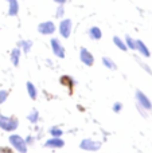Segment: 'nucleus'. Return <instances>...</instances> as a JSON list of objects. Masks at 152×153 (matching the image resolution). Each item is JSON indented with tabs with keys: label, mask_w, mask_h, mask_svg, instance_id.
<instances>
[{
	"label": "nucleus",
	"mask_w": 152,
	"mask_h": 153,
	"mask_svg": "<svg viewBox=\"0 0 152 153\" xmlns=\"http://www.w3.org/2000/svg\"><path fill=\"white\" fill-rule=\"evenodd\" d=\"M18 120L15 117H7L0 114V129L5 130V132H15L18 129Z\"/></svg>",
	"instance_id": "f257e3e1"
},
{
	"label": "nucleus",
	"mask_w": 152,
	"mask_h": 153,
	"mask_svg": "<svg viewBox=\"0 0 152 153\" xmlns=\"http://www.w3.org/2000/svg\"><path fill=\"white\" fill-rule=\"evenodd\" d=\"M8 141H10L11 146L15 151H18L19 153H27V144L24 141V138L20 137L19 134H11Z\"/></svg>",
	"instance_id": "f03ea898"
},
{
	"label": "nucleus",
	"mask_w": 152,
	"mask_h": 153,
	"mask_svg": "<svg viewBox=\"0 0 152 153\" xmlns=\"http://www.w3.org/2000/svg\"><path fill=\"white\" fill-rule=\"evenodd\" d=\"M135 97H136V101H137V106H140L143 110H145V111H151L152 110V102H151V100L144 94V93L142 91V90H136V94H135Z\"/></svg>",
	"instance_id": "7ed1b4c3"
},
{
	"label": "nucleus",
	"mask_w": 152,
	"mask_h": 153,
	"mask_svg": "<svg viewBox=\"0 0 152 153\" xmlns=\"http://www.w3.org/2000/svg\"><path fill=\"white\" fill-rule=\"evenodd\" d=\"M50 46H51V50H53L54 55H55L57 58L63 59L65 56H66L65 47H63V45L61 43V40H59L58 38H53V39L50 40Z\"/></svg>",
	"instance_id": "20e7f679"
},
{
	"label": "nucleus",
	"mask_w": 152,
	"mask_h": 153,
	"mask_svg": "<svg viewBox=\"0 0 152 153\" xmlns=\"http://www.w3.org/2000/svg\"><path fill=\"white\" fill-rule=\"evenodd\" d=\"M80 148L86 152H97L101 148V144L98 141H94L92 138H83L80 144Z\"/></svg>",
	"instance_id": "39448f33"
},
{
	"label": "nucleus",
	"mask_w": 152,
	"mask_h": 153,
	"mask_svg": "<svg viewBox=\"0 0 152 153\" xmlns=\"http://www.w3.org/2000/svg\"><path fill=\"white\" fill-rule=\"evenodd\" d=\"M72 28H73L72 20H70V19H62L58 26L59 35H61L62 38H65V39H67V38L70 36V34H72Z\"/></svg>",
	"instance_id": "423d86ee"
},
{
	"label": "nucleus",
	"mask_w": 152,
	"mask_h": 153,
	"mask_svg": "<svg viewBox=\"0 0 152 153\" xmlns=\"http://www.w3.org/2000/svg\"><path fill=\"white\" fill-rule=\"evenodd\" d=\"M80 61L82 62L85 66H93L94 65V56L88 48L85 47H81L80 48Z\"/></svg>",
	"instance_id": "0eeeda50"
},
{
	"label": "nucleus",
	"mask_w": 152,
	"mask_h": 153,
	"mask_svg": "<svg viewBox=\"0 0 152 153\" xmlns=\"http://www.w3.org/2000/svg\"><path fill=\"white\" fill-rule=\"evenodd\" d=\"M38 31L42 35H53L54 32H55V24L51 20L43 22V23H40L39 26H38Z\"/></svg>",
	"instance_id": "6e6552de"
},
{
	"label": "nucleus",
	"mask_w": 152,
	"mask_h": 153,
	"mask_svg": "<svg viewBox=\"0 0 152 153\" xmlns=\"http://www.w3.org/2000/svg\"><path fill=\"white\" fill-rule=\"evenodd\" d=\"M46 148H51V149H59L65 146V141L61 137H51L50 140H47L45 143Z\"/></svg>",
	"instance_id": "1a4fd4ad"
},
{
	"label": "nucleus",
	"mask_w": 152,
	"mask_h": 153,
	"mask_svg": "<svg viewBox=\"0 0 152 153\" xmlns=\"http://www.w3.org/2000/svg\"><path fill=\"white\" fill-rule=\"evenodd\" d=\"M61 83L63 85V86H66L70 93H73V89H74V86H75V79L70 75H62L61 76Z\"/></svg>",
	"instance_id": "9d476101"
},
{
	"label": "nucleus",
	"mask_w": 152,
	"mask_h": 153,
	"mask_svg": "<svg viewBox=\"0 0 152 153\" xmlns=\"http://www.w3.org/2000/svg\"><path fill=\"white\" fill-rule=\"evenodd\" d=\"M8 3V15L18 16L19 13V1L18 0H5Z\"/></svg>",
	"instance_id": "9b49d317"
},
{
	"label": "nucleus",
	"mask_w": 152,
	"mask_h": 153,
	"mask_svg": "<svg viewBox=\"0 0 152 153\" xmlns=\"http://www.w3.org/2000/svg\"><path fill=\"white\" fill-rule=\"evenodd\" d=\"M88 35H89V38H90L92 40H100L102 38V31H101L100 27L93 26V27H90V28L88 30Z\"/></svg>",
	"instance_id": "f8f14e48"
},
{
	"label": "nucleus",
	"mask_w": 152,
	"mask_h": 153,
	"mask_svg": "<svg viewBox=\"0 0 152 153\" xmlns=\"http://www.w3.org/2000/svg\"><path fill=\"white\" fill-rule=\"evenodd\" d=\"M136 50L139 51L143 56H145V58H150L151 56L150 50H148V47L145 46V43L143 42V40H136Z\"/></svg>",
	"instance_id": "ddd939ff"
},
{
	"label": "nucleus",
	"mask_w": 152,
	"mask_h": 153,
	"mask_svg": "<svg viewBox=\"0 0 152 153\" xmlns=\"http://www.w3.org/2000/svg\"><path fill=\"white\" fill-rule=\"evenodd\" d=\"M20 56H22V50L19 47H15L11 51V62L15 67L19 66V62H20Z\"/></svg>",
	"instance_id": "4468645a"
},
{
	"label": "nucleus",
	"mask_w": 152,
	"mask_h": 153,
	"mask_svg": "<svg viewBox=\"0 0 152 153\" xmlns=\"http://www.w3.org/2000/svg\"><path fill=\"white\" fill-rule=\"evenodd\" d=\"M26 87H27V93H28V97L31 98V100H37V97H38V90H37V87H35V85L32 83V82H27Z\"/></svg>",
	"instance_id": "2eb2a0df"
},
{
	"label": "nucleus",
	"mask_w": 152,
	"mask_h": 153,
	"mask_svg": "<svg viewBox=\"0 0 152 153\" xmlns=\"http://www.w3.org/2000/svg\"><path fill=\"white\" fill-rule=\"evenodd\" d=\"M18 47L23 51L24 54H28L31 51V47H32V42L31 40H20L18 43Z\"/></svg>",
	"instance_id": "dca6fc26"
},
{
	"label": "nucleus",
	"mask_w": 152,
	"mask_h": 153,
	"mask_svg": "<svg viewBox=\"0 0 152 153\" xmlns=\"http://www.w3.org/2000/svg\"><path fill=\"white\" fill-rule=\"evenodd\" d=\"M113 43L116 45V47L117 48H120L121 51H127L128 48H127V45H125V42H124L123 39H121L120 36H113Z\"/></svg>",
	"instance_id": "f3484780"
},
{
	"label": "nucleus",
	"mask_w": 152,
	"mask_h": 153,
	"mask_svg": "<svg viewBox=\"0 0 152 153\" xmlns=\"http://www.w3.org/2000/svg\"><path fill=\"white\" fill-rule=\"evenodd\" d=\"M27 120H28L31 124H37L38 121H39V111L37 110V109H34V110H31V113L27 116Z\"/></svg>",
	"instance_id": "a211bd4d"
},
{
	"label": "nucleus",
	"mask_w": 152,
	"mask_h": 153,
	"mask_svg": "<svg viewBox=\"0 0 152 153\" xmlns=\"http://www.w3.org/2000/svg\"><path fill=\"white\" fill-rule=\"evenodd\" d=\"M102 63H104V66L107 67V69H109V70H116L117 69L116 63L110 58H108V56H104V58H102Z\"/></svg>",
	"instance_id": "6ab92c4d"
},
{
	"label": "nucleus",
	"mask_w": 152,
	"mask_h": 153,
	"mask_svg": "<svg viewBox=\"0 0 152 153\" xmlns=\"http://www.w3.org/2000/svg\"><path fill=\"white\" fill-rule=\"evenodd\" d=\"M125 45H127V48L136 50V40H135L132 36H129V35H127L125 36Z\"/></svg>",
	"instance_id": "aec40b11"
},
{
	"label": "nucleus",
	"mask_w": 152,
	"mask_h": 153,
	"mask_svg": "<svg viewBox=\"0 0 152 153\" xmlns=\"http://www.w3.org/2000/svg\"><path fill=\"white\" fill-rule=\"evenodd\" d=\"M51 134V137H61L62 134H63V130L61 129V128H57V126H53L50 129V132H48Z\"/></svg>",
	"instance_id": "412c9836"
},
{
	"label": "nucleus",
	"mask_w": 152,
	"mask_h": 153,
	"mask_svg": "<svg viewBox=\"0 0 152 153\" xmlns=\"http://www.w3.org/2000/svg\"><path fill=\"white\" fill-rule=\"evenodd\" d=\"M63 15H65V7H63V4H59L58 8L55 10V18L57 19H61Z\"/></svg>",
	"instance_id": "4be33fe9"
},
{
	"label": "nucleus",
	"mask_w": 152,
	"mask_h": 153,
	"mask_svg": "<svg viewBox=\"0 0 152 153\" xmlns=\"http://www.w3.org/2000/svg\"><path fill=\"white\" fill-rule=\"evenodd\" d=\"M8 98V91L7 90H0V105L4 103Z\"/></svg>",
	"instance_id": "5701e85b"
},
{
	"label": "nucleus",
	"mask_w": 152,
	"mask_h": 153,
	"mask_svg": "<svg viewBox=\"0 0 152 153\" xmlns=\"http://www.w3.org/2000/svg\"><path fill=\"white\" fill-rule=\"evenodd\" d=\"M112 109H113V111H115V113H120L121 109H123V103H121V102H115V103H113V106H112Z\"/></svg>",
	"instance_id": "b1692460"
},
{
	"label": "nucleus",
	"mask_w": 152,
	"mask_h": 153,
	"mask_svg": "<svg viewBox=\"0 0 152 153\" xmlns=\"http://www.w3.org/2000/svg\"><path fill=\"white\" fill-rule=\"evenodd\" d=\"M137 62H139V65H140V66L143 67V69L145 70V71L148 73V74H151V75H152V70L150 69V66H148V65H145L144 62H142V61H140V59H137Z\"/></svg>",
	"instance_id": "393cba45"
},
{
	"label": "nucleus",
	"mask_w": 152,
	"mask_h": 153,
	"mask_svg": "<svg viewBox=\"0 0 152 153\" xmlns=\"http://www.w3.org/2000/svg\"><path fill=\"white\" fill-rule=\"evenodd\" d=\"M24 141H26L27 145H31V144L34 143V137H32V136H27V137L24 138Z\"/></svg>",
	"instance_id": "a878e982"
},
{
	"label": "nucleus",
	"mask_w": 152,
	"mask_h": 153,
	"mask_svg": "<svg viewBox=\"0 0 152 153\" xmlns=\"http://www.w3.org/2000/svg\"><path fill=\"white\" fill-rule=\"evenodd\" d=\"M0 153H13V152L10 148H1L0 149Z\"/></svg>",
	"instance_id": "bb28decb"
},
{
	"label": "nucleus",
	"mask_w": 152,
	"mask_h": 153,
	"mask_svg": "<svg viewBox=\"0 0 152 153\" xmlns=\"http://www.w3.org/2000/svg\"><path fill=\"white\" fill-rule=\"evenodd\" d=\"M53 1L58 3V4H65V3H66V1H67V0H53Z\"/></svg>",
	"instance_id": "cd10ccee"
}]
</instances>
